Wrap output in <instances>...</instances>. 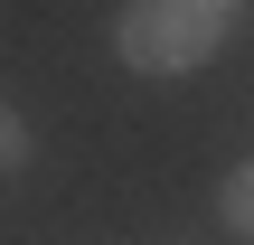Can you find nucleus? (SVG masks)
Segmentation results:
<instances>
[{
    "mask_svg": "<svg viewBox=\"0 0 254 245\" xmlns=\"http://www.w3.org/2000/svg\"><path fill=\"white\" fill-rule=\"evenodd\" d=\"M217 38H226L217 0H123V19H113V47L132 76H189L217 57Z\"/></svg>",
    "mask_w": 254,
    "mask_h": 245,
    "instance_id": "nucleus-1",
    "label": "nucleus"
},
{
    "mask_svg": "<svg viewBox=\"0 0 254 245\" xmlns=\"http://www.w3.org/2000/svg\"><path fill=\"white\" fill-rule=\"evenodd\" d=\"M217 217H226V227L254 245V161H236V170L217 179Z\"/></svg>",
    "mask_w": 254,
    "mask_h": 245,
    "instance_id": "nucleus-2",
    "label": "nucleus"
},
{
    "mask_svg": "<svg viewBox=\"0 0 254 245\" xmlns=\"http://www.w3.org/2000/svg\"><path fill=\"white\" fill-rule=\"evenodd\" d=\"M19 161H28V123H19V113H9V104H0V179H9V170H19Z\"/></svg>",
    "mask_w": 254,
    "mask_h": 245,
    "instance_id": "nucleus-3",
    "label": "nucleus"
},
{
    "mask_svg": "<svg viewBox=\"0 0 254 245\" xmlns=\"http://www.w3.org/2000/svg\"><path fill=\"white\" fill-rule=\"evenodd\" d=\"M217 9H236V0H217Z\"/></svg>",
    "mask_w": 254,
    "mask_h": 245,
    "instance_id": "nucleus-4",
    "label": "nucleus"
}]
</instances>
